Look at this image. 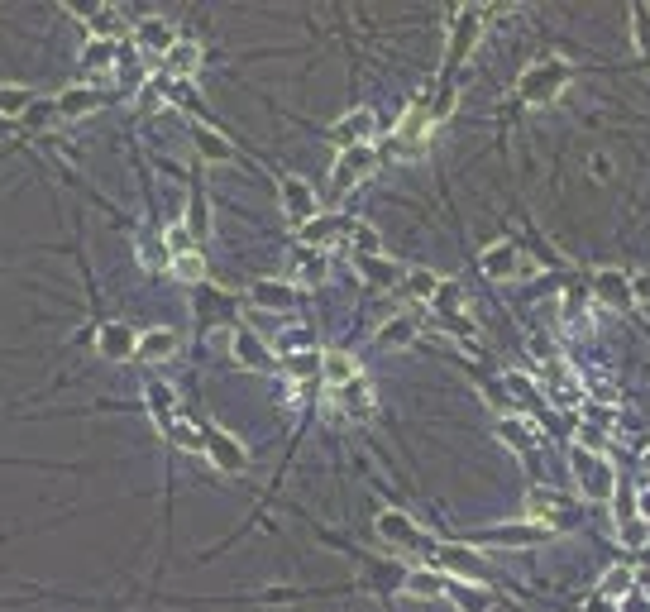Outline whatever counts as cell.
<instances>
[{
    "mask_svg": "<svg viewBox=\"0 0 650 612\" xmlns=\"http://www.w3.org/2000/svg\"><path fill=\"white\" fill-rule=\"evenodd\" d=\"M569 469H574V488H579V498L588 503H612V493H617V464L607 455H593L584 445H569Z\"/></svg>",
    "mask_w": 650,
    "mask_h": 612,
    "instance_id": "cell-1",
    "label": "cell"
},
{
    "mask_svg": "<svg viewBox=\"0 0 650 612\" xmlns=\"http://www.w3.org/2000/svg\"><path fill=\"white\" fill-rule=\"evenodd\" d=\"M569 77H574V67L564 63V58H541V63H531L517 77V96L526 106H550V101L564 96Z\"/></svg>",
    "mask_w": 650,
    "mask_h": 612,
    "instance_id": "cell-2",
    "label": "cell"
},
{
    "mask_svg": "<svg viewBox=\"0 0 650 612\" xmlns=\"http://www.w3.org/2000/svg\"><path fill=\"white\" fill-rule=\"evenodd\" d=\"M483 24H488V10L483 5H459L455 24H450V48H445V87H455V72L464 67V58L478 48L483 39Z\"/></svg>",
    "mask_w": 650,
    "mask_h": 612,
    "instance_id": "cell-3",
    "label": "cell"
},
{
    "mask_svg": "<svg viewBox=\"0 0 650 612\" xmlns=\"http://www.w3.org/2000/svg\"><path fill=\"white\" fill-rule=\"evenodd\" d=\"M555 531L541 522H531V517H521V522H498V526H483L474 531L478 546H493V550H531V546H545Z\"/></svg>",
    "mask_w": 650,
    "mask_h": 612,
    "instance_id": "cell-4",
    "label": "cell"
},
{
    "mask_svg": "<svg viewBox=\"0 0 650 612\" xmlns=\"http://www.w3.org/2000/svg\"><path fill=\"white\" fill-rule=\"evenodd\" d=\"M541 388H545V397H550V407H564V412H579L588 397V383L579 378V369L564 364V359H550L541 369Z\"/></svg>",
    "mask_w": 650,
    "mask_h": 612,
    "instance_id": "cell-5",
    "label": "cell"
},
{
    "mask_svg": "<svg viewBox=\"0 0 650 612\" xmlns=\"http://www.w3.org/2000/svg\"><path fill=\"white\" fill-rule=\"evenodd\" d=\"M431 130H435L431 101H416V106L397 120V130H392V153H397V158H421L426 144H431Z\"/></svg>",
    "mask_w": 650,
    "mask_h": 612,
    "instance_id": "cell-6",
    "label": "cell"
},
{
    "mask_svg": "<svg viewBox=\"0 0 650 612\" xmlns=\"http://www.w3.org/2000/svg\"><path fill=\"white\" fill-rule=\"evenodd\" d=\"M435 569L455 584H488V560L474 546H435Z\"/></svg>",
    "mask_w": 650,
    "mask_h": 612,
    "instance_id": "cell-7",
    "label": "cell"
},
{
    "mask_svg": "<svg viewBox=\"0 0 650 612\" xmlns=\"http://www.w3.org/2000/svg\"><path fill=\"white\" fill-rule=\"evenodd\" d=\"M478 273H483L488 283H512V278H526V273H531V259H526L512 240H498L478 254Z\"/></svg>",
    "mask_w": 650,
    "mask_h": 612,
    "instance_id": "cell-8",
    "label": "cell"
},
{
    "mask_svg": "<svg viewBox=\"0 0 650 612\" xmlns=\"http://www.w3.org/2000/svg\"><path fill=\"white\" fill-rule=\"evenodd\" d=\"M612 522H617V541H622V546H631V550L650 546L646 517H641V507H636V488H622V483H617V493H612Z\"/></svg>",
    "mask_w": 650,
    "mask_h": 612,
    "instance_id": "cell-9",
    "label": "cell"
},
{
    "mask_svg": "<svg viewBox=\"0 0 650 612\" xmlns=\"http://www.w3.org/2000/svg\"><path fill=\"white\" fill-rule=\"evenodd\" d=\"M201 455L211 459L220 474H244V469H249L244 440H235L230 431H220V426H206V431H201Z\"/></svg>",
    "mask_w": 650,
    "mask_h": 612,
    "instance_id": "cell-10",
    "label": "cell"
},
{
    "mask_svg": "<svg viewBox=\"0 0 650 612\" xmlns=\"http://www.w3.org/2000/svg\"><path fill=\"white\" fill-rule=\"evenodd\" d=\"M588 292H593V302L607 306V311H631V306H636V283H631L627 268H598Z\"/></svg>",
    "mask_w": 650,
    "mask_h": 612,
    "instance_id": "cell-11",
    "label": "cell"
},
{
    "mask_svg": "<svg viewBox=\"0 0 650 612\" xmlns=\"http://www.w3.org/2000/svg\"><path fill=\"white\" fill-rule=\"evenodd\" d=\"M373 134H378V115L369 106H354L330 125V144L335 149H364V144H373Z\"/></svg>",
    "mask_w": 650,
    "mask_h": 612,
    "instance_id": "cell-12",
    "label": "cell"
},
{
    "mask_svg": "<svg viewBox=\"0 0 650 612\" xmlns=\"http://www.w3.org/2000/svg\"><path fill=\"white\" fill-rule=\"evenodd\" d=\"M373 168H378V153H373V144H364V149H340L335 168H330V187L345 197V192H354V187H359Z\"/></svg>",
    "mask_w": 650,
    "mask_h": 612,
    "instance_id": "cell-13",
    "label": "cell"
},
{
    "mask_svg": "<svg viewBox=\"0 0 650 612\" xmlns=\"http://www.w3.org/2000/svg\"><path fill=\"white\" fill-rule=\"evenodd\" d=\"M278 197H282V216L292 220L297 230H302L306 220L321 216V201H316V187L306 182V177H282L278 182Z\"/></svg>",
    "mask_w": 650,
    "mask_h": 612,
    "instance_id": "cell-14",
    "label": "cell"
},
{
    "mask_svg": "<svg viewBox=\"0 0 650 612\" xmlns=\"http://www.w3.org/2000/svg\"><path fill=\"white\" fill-rule=\"evenodd\" d=\"M373 531H378V541H388V546H397V550H426L421 526H416L407 512H397V507H383L378 522H373Z\"/></svg>",
    "mask_w": 650,
    "mask_h": 612,
    "instance_id": "cell-15",
    "label": "cell"
},
{
    "mask_svg": "<svg viewBox=\"0 0 650 612\" xmlns=\"http://www.w3.org/2000/svg\"><path fill=\"white\" fill-rule=\"evenodd\" d=\"M493 436H498L507 450H517V455H536V445H541V426H536V416L502 412L498 426H493Z\"/></svg>",
    "mask_w": 650,
    "mask_h": 612,
    "instance_id": "cell-16",
    "label": "cell"
},
{
    "mask_svg": "<svg viewBox=\"0 0 650 612\" xmlns=\"http://www.w3.org/2000/svg\"><path fill=\"white\" fill-rule=\"evenodd\" d=\"M230 354H235L239 369H249V373H268L278 364L273 345L263 335H254V330H230Z\"/></svg>",
    "mask_w": 650,
    "mask_h": 612,
    "instance_id": "cell-17",
    "label": "cell"
},
{
    "mask_svg": "<svg viewBox=\"0 0 650 612\" xmlns=\"http://www.w3.org/2000/svg\"><path fill=\"white\" fill-rule=\"evenodd\" d=\"M134 350H139V330H130L125 321H101L96 326V354L106 364H125V359H134Z\"/></svg>",
    "mask_w": 650,
    "mask_h": 612,
    "instance_id": "cell-18",
    "label": "cell"
},
{
    "mask_svg": "<svg viewBox=\"0 0 650 612\" xmlns=\"http://www.w3.org/2000/svg\"><path fill=\"white\" fill-rule=\"evenodd\" d=\"M249 302L259 306V311H292V306L302 302V292H297V283H282V278H259V283L249 287Z\"/></svg>",
    "mask_w": 650,
    "mask_h": 612,
    "instance_id": "cell-19",
    "label": "cell"
},
{
    "mask_svg": "<svg viewBox=\"0 0 650 612\" xmlns=\"http://www.w3.org/2000/svg\"><path fill=\"white\" fill-rule=\"evenodd\" d=\"M297 235H302L306 249H321V244L349 240V235H354V220H349V216H316V220H306Z\"/></svg>",
    "mask_w": 650,
    "mask_h": 612,
    "instance_id": "cell-20",
    "label": "cell"
},
{
    "mask_svg": "<svg viewBox=\"0 0 650 612\" xmlns=\"http://www.w3.org/2000/svg\"><path fill=\"white\" fill-rule=\"evenodd\" d=\"M196 67H201V44H196V39H177V44L163 53V77H168V82H192Z\"/></svg>",
    "mask_w": 650,
    "mask_h": 612,
    "instance_id": "cell-21",
    "label": "cell"
},
{
    "mask_svg": "<svg viewBox=\"0 0 650 612\" xmlns=\"http://www.w3.org/2000/svg\"><path fill=\"white\" fill-rule=\"evenodd\" d=\"M416 335H421V316L416 311H397V316H388L383 326H378V350H402V345H412Z\"/></svg>",
    "mask_w": 650,
    "mask_h": 612,
    "instance_id": "cell-22",
    "label": "cell"
},
{
    "mask_svg": "<svg viewBox=\"0 0 650 612\" xmlns=\"http://www.w3.org/2000/svg\"><path fill=\"white\" fill-rule=\"evenodd\" d=\"M445 589H450V579L440 574L435 565H426V569H407L402 574V593L407 598H416V603H431V598H445Z\"/></svg>",
    "mask_w": 650,
    "mask_h": 612,
    "instance_id": "cell-23",
    "label": "cell"
},
{
    "mask_svg": "<svg viewBox=\"0 0 650 612\" xmlns=\"http://www.w3.org/2000/svg\"><path fill=\"white\" fill-rule=\"evenodd\" d=\"M134 44L144 48V53H168V48L177 44V34H173V24L168 20H158V15H144V20L134 24Z\"/></svg>",
    "mask_w": 650,
    "mask_h": 612,
    "instance_id": "cell-24",
    "label": "cell"
},
{
    "mask_svg": "<svg viewBox=\"0 0 650 612\" xmlns=\"http://www.w3.org/2000/svg\"><path fill=\"white\" fill-rule=\"evenodd\" d=\"M144 407L153 412V421L168 431L177 421V393H173V383H163V378H149L144 383Z\"/></svg>",
    "mask_w": 650,
    "mask_h": 612,
    "instance_id": "cell-25",
    "label": "cell"
},
{
    "mask_svg": "<svg viewBox=\"0 0 650 612\" xmlns=\"http://www.w3.org/2000/svg\"><path fill=\"white\" fill-rule=\"evenodd\" d=\"M526 517L555 531V526H560L564 517H569V507H564V498H560V493H555V488H536V493L526 498Z\"/></svg>",
    "mask_w": 650,
    "mask_h": 612,
    "instance_id": "cell-26",
    "label": "cell"
},
{
    "mask_svg": "<svg viewBox=\"0 0 650 612\" xmlns=\"http://www.w3.org/2000/svg\"><path fill=\"white\" fill-rule=\"evenodd\" d=\"M354 378H364L359 373V359L349 350H325L321 354V383L325 388H345V383H354Z\"/></svg>",
    "mask_w": 650,
    "mask_h": 612,
    "instance_id": "cell-27",
    "label": "cell"
},
{
    "mask_svg": "<svg viewBox=\"0 0 650 612\" xmlns=\"http://www.w3.org/2000/svg\"><path fill=\"white\" fill-rule=\"evenodd\" d=\"M330 407H340L345 416H369L373 412L369 378H354V383H345V388H330Z\"/></svg>",
    "mask_w": 650,
    "mask_h": 612,
    "instance_id": "cell-28",
    "label": "cell"
},
{
    "mask_svg": "<svg viewBox=\"0 0 650 612\" xmlns=\"http://www.w3.org/2000/svg\"><path fill=\"white\" fill-rule=\"evenodd\" d=\"M177 354V330L168 326H153L139 335V350H134V359H144V364H163V359H173Z\"/></svg>",
    "mask_w": 650,
    "mask_h": 612,
    "instance_id": "cell-29",
    "label": "cell"
},
{
    "mask_svg": "<svg viewBox=\"0 0 650 612\" xmlns=\"http://www.w3.org/2000/svg\"><path fill=\"white\" fill-rule=\"evenodd\" d=\"M192 144H196V158H206V163H230V158H235V144L220 130L201 125V120L192 125Z\"/></svg>",
    "mask_w": 650,
    "mask_h": 612,
    "instance_id": "cell-30",
    "label": "cell"
},
{
    "mask_svg": "<svg viewBox=\"0 0 650 612\" xmlns=\"http://www.w3.org/2000/svg\"><path fill=\"white\" fill-rule=\"evenodd\" d=\"M96 106H101V91L96 87H72V91H63V96L53 101V110H58L63 120H82V115H91Z\"/></svg>",
    "mask_w": 650,
    "mask_h": 612,
    "instance_id": "cell-31",
    "label": "cell"
},
{
    "mask_svg": "<svg viewBox=\"0 0 650 612\" xmlns=\"http://www.w3.org/2000/svg\"><path fill=\"white\" fill-rule=\"evenodd\" d=\"M120 67V44L115 39H87L82 44V72H110Z\"/></svg>",
    "mask_w": 650,
    "mask_h": 612,
    "instance_id": "cell-32",
    "label": "cell"
},
{
    "mask_svg": "<svg viewBox=\"0 0 650 612\" xmlns=\"http://www.w3.org/2000/svg\"><path fill=\"white\" fill-rule=\"evenodd\" d=\"M627 593H636V569H631V565H612L603 574V584H598V598H607V603H622Z\"/></svg>",
    "mask_w": 650,
    "mask_h": 612,
    "instance_id": "cell-33",
    "label": "cell"
},
{
    "mask_svg": "<svg viewBox=\"0 0 650 612\" xmlns=\"http://www.w3.org/2000/svg\"><path fill=\"white\" fill-rule=\"evenodd\" d=\"M359 278H364L369 287H397L402 283V268L378 254V259H359Z\"/></svg>",
    "mask_w": 650,
    "mask_h": 612,
    "instance_id": "cell-34",
    "label": "cell"
},
{
    "mask_svg": "<svg viewBox=\"0 0 650 612\" xmlns=\"http://www.w3.org/2000/svg\"><path fill=\"white\" fill-rule=\"evenodd\" d=\"M627 20H631V48H636V58L641 63H650V5H631L627 10Z\"/></svg>",
    "mask_w": 650,
    "mask_h": 612,
    "instance_id": "cell-35",
    "label": "cell"
},
{
    "mask_svg": "<svg viewBox=\"0 0 650 612\" xmlns=\"http://www.w3.org/2000/svg\"><path fill=\"white\" fill-rule=\"evenodd\" d=\"M187 230H192L196 240L211 230V206H206V192H201V182H192V192H187V220H182Z\"/></svg>",
    "mask_w": 650,
    "mask_h": 612,
    "instance_id": "cell-36",
    "label": "cell"
},
{
    "mask_svg": "<svg viewBox=\"0 0 650 612\" xmlns=\"http://www.w3.org/2000/svg\"><path fill=\"white\" fill-rule=\"evenodd\" d=\"M435 287H440V273H431V268H412V273H402V292H407L412 302H431Z\"/></svg>",
    "mask_w": 650,
    "mask_h": 612,
    "instance_id": "cell-37",
    "label": "cell"
},
{
    "mask_svg": "<svg viewBox=\"0 0 650 612\" xmlns=\"http://www.w3.org/2000/svg\"><path fill=\"white\" fill-rule=\"evenodd\" d=\"M168 273H173L177 283L201 287V283H206V259H201V249H196V254H182V259H173V263H168Z\"/></svg>",
    "mask_w": 650,
    "mask_h": 612,
    "instance_id": "cell-38",
    "label": "cell"
},
{
    "mask_svg": "<svg viewBox=\"0 0 650 612\" xmlns=\"http://www.w3.org/2000/svg\"><path fill=\"white\" fill-rule=\"evenodd\" d=\"M431 311L459 316V311H464V287H459L455 278H440V287H435V297H431Z\"/></svg>",
    "mask_w": 650,
    "mask_h": 612,
    "instance_id": "cell-39",
    "label": "cell"
},
{
    "mask_svg": "<svg viewBox=\"0 0 650 612\" xmlns=\"http://www.w3.org/2000/svg\"><path fill=\"white\" fill-rule=\"evenodd\" d=\"M163 249L173 254V259H182V254H196V235L182 225V220H173L168 230H163Z\"/></svg>",
    "mask_w": 650,
    "mask_h": 612,
    "instance_id": "cell-40",
    "label": "cell"
},
{
    "mask_svg": "<svg viewBox=\"0 0 650 612\" xmlns=\"http://www.w3.org/2000/svg\"><path fill=\"white\" fill-rule=\"evenodd\" d=\"M282 369L292 378H321V350H302V354H287Z\"/></svg>",
    "mask_w": 650,
    "mask_h": 612,
    "instance_id": "cell-41",
    "label": "cell"
},
{
    "mask_svg": "<svg viewBox=\"0 0 650 612\" xmlns=\"http://www.w3.org/2000/svg\"><path fill=\"white\" fill-rule=\"evenodd\" d=\"M302 350H316V335L306 326H292V330H282L278 335V354L287 359V354H302Z\"/></svg>",
    "mask_w": 650,
    "mask_h": 612,
    "instance_id": "cell-42",
    "label": "cell"
},
{
    "mask_svg": "<svg viewBox=\"0 0 650 612\" xmlns=\"http://www.w3.org/2000/svg\"><path fill=\"white\" fill-rule=\"evenodd\" d=\"M29 106H34V91L29 87H0V115H15V120H20Z\"/></svg>",
    "mask_w": 650,
    "mask_h": 612,
    "instance_id": "cell-43",
    "label": "cell"
},
{
    "mask_svg": "<svg viewBox=\"0 0 650 612\" xmlns=\"http://www.w3.org/2000/svg\"><path fill=\"white\" fill-rule=\"evenodd\" d=\"M297 268H302V283H306V287L325 283V273H330V268H325V259L316 254V249H297Z\"/></svg>",
    "mask_w": 650,
    "mask_h": 612,
    "instance_id": "cell-44",
    "label": "cell"
},
{
    "mask_svg": "<svg viewBox=\"0 0 650 612\" xmlns=\"http://www.w3.org/2000/svg\"><path fill=\"white\" fill-rule=\"evenodd\" d=\"M445 593H450L464 612H483V603H488V598H483V584H455V579H450V589Z\"/></svg>",
    "mask_w": 650,
    "mask_h": 612,
    "instance_id": "cell-45",
    "label": "cell"
},
{
    "mask_svg": "<svg viewBox=\"0 0 650 612\" xmlns=\"http://www.w3.org/2000/svg\"><path fill=\"white\" fill-rule=\"evenodd\" d=\"M163 436L173 440L177 450H201V431H196L192 421H182V416H177V421L168 426V431H163Z\"/></svg>",
    "mask_w": 650,
    "mask_h": 612,
    "instance_id": "cell-46",
    "label": "cell"
},
{
    "mask_svg": "<svg viewBox=\"0 0 650 612\" xmlns=\"http://www.w3.org/2000/svg\"><path fill=\"white\" fill-rule=\"evenodd\" d=\"M354 249H359V259H378L383 254V240H378V230H369V225H354Z\"/></svg>",
    "mask_w": 650,
    "mask_h": 612,
    "instance_id": "cell-47",
    "label": "cell"
},
{
    "mask_svg": "<svg viewBox=\"0 0 650 612\" xmlns=\"http://www.w3.org/2000/svg\"><path fill=\"white\" fill-rule=\"evenodd\" d=\"M139 259H144V268H168V263H173V254L163 249V240L144 235V240H139Z\"/></svg>",
    "mask_w": 650,
    "mask_h": 612,
    "instance_id": "cell-48",
    "label": "cell"
},
{
    "mask_svg": "<svg viewBox=\"0 0 650 612\" xmlns=\"http://www.w3.org/2000/svg\"><path fill=\"white\" fill-rule=\"evenodd\" d=\"M53 115H58V110H53V101H34V106L20 115V125H24V130H44Z\"/></svg>",
    "mask_w": 650,
    "mask_h": 612,
    "instance_id": "cell-49",
    "label": "cell"
},
{
    "mask_svg": "<svg viewBox=\"0 0 650 612\" xmlns=\"http://www.w3.org/2000/svg\"><path fill=\"white\" fill-rule=\"evenodd\" d=\"M588 173L598 177V182H612V177H617V158H612V153H593V158H588Z\"/></svg>",
    "mask_w": 650,
    "mask_h": 612,
    "instance_id": "cell-50",
    "label": "cell"
},
{
    "mask_svg": "<svg viewBox=\"0 0 650 612\" xmlns=\"http://www.w3.org/2000/svg\"><path fill=\"white\" fill-rule=\"evenodd\" d=\"M617 612H646V593L636 589V593H627L622 603H617Z\"/></svg>",
    "mask_w": 650,
    "mask_h": 612,
    "instance_id": "cell-51",
    "label": "cell"
},
{
    "mask_svg": "<svg viewBox=\"0 0 650 612\" xmlns=\"http://www.w3.org/2000/svg\"><path fill=\"white\" fill-rule=\"evenodd\" d=\"M636 507H641V517H650V483L646 488H636Z\"/></svg>",
    "mask_w": 650,
    "mask_h": 612,
    "instance_id": "cell-52",
    "label": "cell"
},
{
    "mask_svg": "<svg viewBox=\"0 0 650 612\" xmlns=\"http://www.w3.org/2000/svg\"><path fill=\"white\" fill-rule=\"evenodd\" d=\"M588 612H612V603H607V598H598V593H593V598H588Z\"/></svg>",
    "mask_w": 650,
    "mask_h": 612,
    "instance_id": "cell-53",
    "label": "cell"
},
{
    "mask_svg": "<svg viewBox=\"0 0 650 612\" xmlns=\"http://www.w3.org/2000/svg\"><path fill=\"white\" fill-rule=\"evenodd\" d=\"M636 584H641V589H650V565L636 569Z\"/></svg>",
    "mask_w": 650,
    "mask_h": 612,
    "instance_id": "cell-54",
    "label": "cell"
},
{
    "mask_svg": "<svg viewBox=\"0 0 650 612\" xmlns=\"http://www.w3.org/2000/svg\"><path fill=\"white\" fill-rule=\"evenodd\" d=\"M641 459H646V469H650V445H646V455H641Z\"/></svg>",
    "mask_w": 650,
    "mask_h": 612,
    "instance_id": "cell-55",
    "label": "cell"
}]
</instances>
